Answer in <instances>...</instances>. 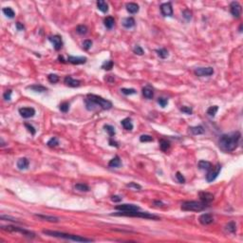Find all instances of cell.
<instances>
[{
    "label": "cell",
    "instance_id": "6da1fadb",
    "mask_svg": "<svg viewBox=\"0 0 243 243\" xmlns=\"http://www.w3.org/2000/svg\"><path fill=\"white\" fill-rule=\"evenodd\" d=\"M241 134L239 131L224 134L219 138V146L223 152H232L239 146Z\"/></svg>",
    "mask_w": 243,
    "mask_h": 243
},
{
    "label": "cell",
    "instance_id": "7a4b0ae2",
    "mask_svg": "<svg viewBox=\"0 0 243 243\" xmlns=\"http://www.w3.org/2000/svg\"><path fill=\"white\" fill-rule=\"evenodd\" d=\"M43 234L46 236H54V237H60V239H70L77 242H91L93 241L90 239H86V237H82L80 236L76 235H70V234H66V233L57 232V231H49V230H44Z\"/></svg>",
    "mask_w": 243,
    "mask_h": 243
},
{
    "label": "cell",
    "instance_id": "3957f363",
    "mask_svg": "<svg viewBox=\"0 0 243 243\" xmlns=\"http://www.w3.org/2000/svg\"><path fill=\"white\" fill-rule=\"evenodd\" d=\"M112 216H133V218H142V219H159L160 218L156 215L148 213V212H141L140 210L137 211H129L123 212L120 211L118 213L112 214Z\"/></svg>",
    "mask_w": 243,
    "mask_h": 243
},
{
    "label": "cell",
    "instance_id": "277c9868",
    "mask_svg": "<svg viewBox=\"0 0 243 243\" xmlns=\"http://www.w3.org/2000/svg\"><path fill=\"white\" fill-rule=\"evenodd\" d=\"M180 208L183 211H194V212H200L207 208V204L203 203L202 201H196V200H188L182 203Z\"/></svg>",
    "mask_w": 243,
    "mask_h": 243
},
{
    "label": "cell",
    "instance_id": "5b68a950",
    "mask_svg": "<svg viewBox=\"0 0 243 243\" xmlns=\"http://www.w3.org/2000/svg\"><path fill=\"white\" fill-rule=\"evenodd\" d=\"M86 99L92 101L98 106L102 107L103 109L108 110V109H110V108L112 107V103L110 101H108L106 99H104V98H102V97L98 96V95H95V94H87Z\"/></svg>",
    "mask_w": 243,
    "mask_h": 243
},
{
    "label": "cell",
    "instance_id": "8992f818",
    "mask_svg": "<svg viewBox=\"0 0 243 243\" xmlns=\"http://www.w3.org/2000/svg\"><path fill=\"white\" fill-rule=\"evenodd\" d=\"M2 229L5 230V231H9V232H15V233H20V234H22L23 236H26L28 237H33L35 236V234L30 231H28L24 228H20V227H16V226H11V225H8V226H2Z\"/></svg>",
    "mask_w": 243,
    "mask_h": 243
},
{
    "label": "cell",
    "instance_id": "52a82bcc",
    "mask_svg": "<svg viewBox=\"0 0 243 243\" xmlns=\"http://www.w3.org/2000/svg\"><path fill=\"white\" fill-rule=\"evenodd\" d=\"M220 170H221V165L220 164H216L213 169L209 170L207 176H206V180H207L208 182H214V180L218 178V176L219 175Z\"/></svg>",
    "mask_w": 243,
    "mask_h": 243
},
{
    "label": "cell",
    "instance_id": "ba28073f",
    "mask_svg": "<svg viewBox=\"0 0 243 243\" xmlns=\"http://www.w3.org/2000/svg\"><path fill=\"white\" fill-rule=\"evenodd\" d=\"M230 12L232 15L236 18H239L241 15V6L239 2L233 1L230 4Z\"/></svg>",
    "mask_w": 243,
    "mask_h": 243
},
{
    "label": "cell",
    "instance_id": "9c48e42d",
    "mask_svg": "<svg viewBox=\"0 0 243 243\" xmlns=\"http://www.w3.org/2000/svg\"><path fill=\"white\" fill-rule=\"evenodd\" d=\"M19 114L25 119L32 118L35 115V109L32 107H21L19 108Z\"/></svg>",
    "mask_w": 243,
    "mask_h": 243
},
{
    "label": "cell",
    "instance_id": "30bf717a",
    "mask_svg": "<svg viewBox=\"0 0 243 243\" xmlns=\"http://www.w3.org/2000/svg\"><path fill=\"white\" fill-rule=\"evenodd\" d=\"M214 73V69L209 66V68H198L195 69V74L199 77L204 76H211Z\"/></svg>",
    "mask_w": 243,
    "mask_h": 243
},
{
    "label": "cell",
    "instance_id": "8fae6325",
    "mask_svg": "<svg viewBox=\"0 0 243 243\" xmlns=\"http://www.w3.org/2000/svg\"><path fill=\"white\" fill-rule=\"evenodd\" d=\"M49 40L51 42V44L53 45L55 50H60L63 47V40L62 37L59 35H53V36H49Z\"/></svg>",
    "mask_w": 243,
    "mask_h": 243
},
{
    "label": "cell",
    "instance_id": "7c38bea8",
    "mask_svg": "<svg viewBox=\"0 0 243 243\" xmlns=\"http://www.w3.org/2000/svg\"><path fill=\"white\" fill-rule=\"evenodd\" d=\"M160 8H161V12L163 16H172L173 15V8L170 2L162 4Z\"/></svg>",
    "mask_w": 243,
    "mask_h": 243
},
{
    "label": "cell",
    "instance_id": "4fadbf2b",
    "mask_svg": "<svg viewBox=\"0 0 243 243\" xmlns=\"http://www.w3.org/2000/svg\"><path fill=\"white\" fill-rule=\"evenodd\" d=\"M86 61V57H84V56H69L68 57V62L72 65H82L85 64Z\"/></svg>",
    "mask_w": 243,
    "mask_h": 243
},
{
    "label": "cell",
    "instance_id": "5bb4252c",
    "mask_svg": "<svg viewBox=\"0 0 243 243\" xmlns=\"http://www.w3.org/2000/svg\"><path fill=\"white\" fill-rule=\"evenodd\" d=\"M116 210L129 212V211H137L140 210V207L135 204H120L116 206Z\"/></svg>",
    "mask_w": 243,
    "mask_h": 243
},
{
    "label": "cell",
    "instance_id": "9a60e30c",
    "mask_svg": "<svg viewBox=\"0 0 243 243\" xmlns=\"http://www.w3.org/2000/svg\"><path fill=\"white\" fill-rule=\"evenodd\" d=\"M199 220L200 222V224H202V225H209L211 223H213L214 218H213V216H212L211 214H202V215L199 216Z\"/></svg>",
    "mask_w": 243,
    "mask_h": 243
},
{
    "label": "cell",
    "instance_id": "2e32d148",
    "mask_svg": "<svg viewBox=\"0 0 243 243\" xmlns=\"http://www.w3.org/2000/svg\"><path fill=\"white\" fill-rule=\"evenodd\" d=\"M199 195L200 200L205 204H209L211 201H213V199H214L213 194L208 193V192H199Z\"/></svg>",
    "mask_w": 243,
    "mask_h": 243
},
{
    "label": "cell",
    "instance_id": "e0dca14e",
    "mask_svg": "<svg viewBox=\"0 0 243 243\" xmlns=\"http://www.w3.org/2000/svg\"><path fill=\"white\" fill-rule=\"evenodd\" d=\"M64 83L66 86H69L70 87H77L81 85V82L79 80L73 79L71 76H66L64 79Z\"/></svg>",
    "mask_w": 243,
    "mask_h": 243
},
{
    "label": "cell",
    "instance_id": "ac0fdd59",
    "mask_svg": "<svg viewBox=\"0 0 243 243\" xmlns=\"http://www.w3.org/2000/svg\"><path fill=\"white\" fill-rule=\"evenodd\" d=\"M122 24H123V27L126 28V29L133 28L134 26H135V19H134L133 17H126V18H123Z\"/></svg>",
    "mask_w": 243,
    "mask_h": 243
},
{
    "label": "cell",
    "instance_id": "d6986e66",
    "mask_svg": "<svg viewBox=\"0 0 243 243\" xmlns=\"http://www.w3.org/2000/svg\"><path fill=\"white\" fill-rule=\"evenodd\" d=\"M29 160L27 158H21L18 160L17 162V168L20 170H24V169H28L29 167Z\"/></svg>",
    "mask_w": 243,
    "mask_h": 243
},
{
    "label": "cell",
    "instance_id": "ffe728a7",
    "mask_svg": "<svg viewBox=\"0 0 243 243\" xmlns=\"http://www.w3.org/2000/svg\"><path fill=\"white\" fill-rule=\"evenodd\" d=\"M121 164H122V162H121L120 157L115 156L112 160H110L109 162H108V166L112 167V168H117V167H120Z\"/></svg>",
    "mask_w": 243,
    "mask_h": 243
},
{
    "label": "cell",
    "instance_id": "44dd1931",
    "mask_svg": "<svg viewBox=\"0 0 243 243\" xmlns=\"http://www.w3.org/2000/svg\"><path fill=\"white\" fill-rule=\"evenodd\" d=\"M126 7L127 12L129 13H132V14L133 13H137L139 12V10H140L139 5L136 4V3H127Z\"/></svg>",
    "mask_w": 243,
    "mask_h": 243
},
{
    "label": "cell",
    "instance_id": "7402d4cb",
    "mask_svg": "<svg viewBox=\"0 0 243 243\" xmlns=\"http://www.w3.org/2000/svg\"><path fill=\"white\" fill-rule=\"evenodd\" d=\"M27 89H30L32 91H35V92H45L48 90L46 86H41V85H32V86H27Z\"/></svg>",
    "mask_w": 243,
    "mask_h": 243
},
{
    "label": "cell",
    "instance_id": "603a6c76",
    "mask_svg": "<svg viewBox=\"0 0 243 243\" xmlns=\"http://www.w3.org/2000/svg\"><path fill=\"white\" fill-rule=\"evenodd\" d=\"M143 95L146 98V99H152L154 97V91L153 89L150 86H146L143 89Z\"/></svg>",
    "mask_w": 243,
    "mask_h": 243
},
{
    "label": "cell",
    "instance_id": "cb8c5ba5",
    "mask_svg": "<svg viewBox=\"0 0 243 243\" xmlns=\"http://www.w3.org/2000/svg\"><path fill=\"white\" fill-rule=\"evenodd\" d=\"M97 8H98V10H100V11L104 13L108 12V5L106 1H104V0H99V1H97Z\"/></svg>",
    "mask_w": 243,
    "mask_h": 243
},
{
    "label": "cell",
    "instance_id": "d4e9b609",
    "mask_svg": "<svg viewBox=\"0 0 243 243\" xmlns=\"http://www.w3.org/2000/svg\"><path fill=\"white\" fill-rule=\"evenodd\" d=\"M189 130L191 131V133H192L193 135H200V134L204 133V128H203V126H191V127H189Z\"/></svg>",
    "mask_w": 243,
    "mask_h": 243
},
{
    "label": "cell",
    "instance_id": "484cf974",
    "mask_svg": "<svg viewBox=\"0 0 243 243\" xmlns=\"http://www.w3.org/2000/svg\"><path fill=\"white\" fill-rule=\"evenodd\" d=\"M36 218L41 219L43 220H47V221H50V222H58L59 219L56 218V216H45V215H35Z\"/></svg>",
    "mask_w": 243,
    "mask_h": 243
},
{
    "label": "cell",
    "instance_id": "4316f807",
    "mask_svg": "<svg viewBox=\"0 0 243 243\" xmlns=\"http://www.w3.org/2000/svg\"><path fill=\"white\" fill-rule=\"evenodd\" d=\"M199 168L201 170L209 171V170L212 169V163L207 161H199Z\"/></svg>",
    "mask_w": 243,
    "mask_h": 243
},
{
    "label": "cell",
    "instance_id": "83f0119b",
    "mask_svg": "<svg viewBox=\"0 0 243 243\" xmlns=\"http://www.w3.org/2000/svg\"><path fill=\"white\" fill-rule=\"evenodd\" d=\"M121 125L123 126V127L126 129V130H132L133 129V125L131 123V120L129 118H126L121 122Z\"/></svg>",
    "mask_w": 243,
    "mask_h": 243
},
{
    "label": "cell",
    "instance_id": "f1b7e54d",
    "mask_svg": "<svg viewBox=\"0 0 243 243\" xmlns=\"http://www.w3.org/2000/svg\"><path fill=\"white\" fill-rule=\"evenodd\" d=\"M104 24H105V26H106V29H112L113 28V26H114V24H115V20H114V18H113L112 16H107V17H106L105 18V20H104Z\"/></svg>",
    "mask_w": 243,
    "mask_h": 243
},
{
    "label": "cell",
    "instance_id": "f546056e",
    "mask_svg": "<svg viewBox=\"0 0 243 243\" xmlns=\"http://www.w3.org/2000/svg\"><path fill=\"white\" fill-rule=\"evenodd\" d=\"M225 230L228 232V233H231V234H235L236 231V222L234 221H230L228 224L225 226Z\"/></svg>",
    "mask_w": 243,
    "mask_h": 243
},
{
    "label": "cell",
    "instance_id": "4dcf8cb0",
    "mask_svg": "<svg viewBox=\"0 0 243 243\" xmlns=\"http://www.w3.org/2000/svg\"><path fill=\"white\" fill-rule=\"evenodd\" d=\"M159 143H160V147H161L162 151H163V152L167 151L168 149L170 148V143L168 141H166V140L162 139Z\"/></svg>",
    "mask_w": 243,
    "mask_h": 243
},
{
    "label": "cell",
    "instance_id": "1f68e13d",
    "mask_svg": "<svg viewBox=\"0 0 243 243\" xmlns=\"http://www.w3.org/2000/svg\"><path fill=\"white\" fill-rule=\"evenodd\" d=\"M2 12H3V13H4L5 15H6L7 17H9V18H13V17H14V15H15V13H14V12H13V10L12 8H10V7L3 8Z\"/></svg>",
    "mask_w": 243,
    "mask_h": 243
},
{
    "label": "cell",
    "instance_id": "d6a6232c",
    "mask_svg": "<svg viewBox=\"0 0 243 243\" xmlns=\"http://www.w3.org/2000/svg\"><path fill=\"white\" fill-rule=\"evenodd\" d=\"M74 187L76 190L81 191V192H87V191L89 190V185H86L85 183H77V184H75Z\"/></svg>",
    "mask_w": 243,
    "mask_h": 243
},
{
    "label": "cell",
    "instance_id": "836d02e7",
    "mask_svg": "<svg viewBox=\"0 0 243 243\" xmlns=\"http://www.w3.org/2000/svg\"><path fill=\"white\" fill-rule=\"evenodd\" d=\"M156 52L158 54V56L162 59H165L168 56V51L166 49H156Z\"/></svg>",
    "mask_w": 243,
    "mask_h": 243
},
{
    "label": "cell",
    "instance_id": "e575fe53",
    "mask_svg": "<svg viewBox=\"0 0 243 243\" xmlns=\"http://www.w3.org/2000/svg\"><path fill=\"white\" fill-rule=\"evenodd\" d=\"M104 128H105V130L109 134V137L110 138H113L115 136V134H116V131H115V128L113 127L112 126H109V125H106L105 126H104Z\"/></svg>",
    "mask_w": 243,
    "mask_h": 243
},
{
    "label": "cell",
    "instance_id": "d590c367",
    "mask_svg": "<svg viewBox=\"0 0 243 243\" xmlns=\"http://www.w3.org/2000/svg\"><path fill=\"white\" fill-rule=\"evenodd\" d=\"M87 28H86V26H84V25H79V26H77V28H76V32L78 34L80 35H85L87 33Z\"/></svg>",
    "mask_w": 243,
    "mask_h": 243
},
{
    "label": "cell",
    "instance_id": "8d00e7d4",
    "mask_svg": "<svg viewBox=\"0 0 243 243\" xmlns=\"http://www.w3.org/2000/svg\"><path fill=\"white\" fill-rule=\"evenodd\" d=\"M219 110V106H210L208 109H207V114L210 116V117H215V115L216 114V112Z\"/></svg>",
    "mask_w": 243,
    "mask_h": 243
},
{
    "label": "cell",
    "instance_id": "74e56055",
    "mask_svg": "<svg viewBox=\"0 0 243 243\" xmlns=\"http://www.w3.org/2000/svg\"><path fill=\"white\" fill-rule=\"evenodd\" d=\"M58 144H59V141L56 137L51 138L49 141L47 143V146H49V147H55V146H57Z\"/></svg>",
    "mask_w": 243,
    "mask_h": 243
},
{
    "label": "cell",
    "instance_id": "f35d334b",
    "mask_svg": "<svg viewBox=\"0 0 243 243\" xmlns=\"http://www.w3.org/2000/svg\"><path fill=\"white\" fill-rule=\"evenodd\" d=\"M113 65H114V63H113L111 60L106 61L105 63L102 65V69H106V70H110L113 68Z\"/></svg>",
    "mask_w": 243,
    "mask_h": 243
},
{
    "label": "cell",
    "instance_id": "ab89813d",
    "mask_svg": "<svg viewBox=\"0 0 243 243\" xmlns=\"http://www.w3.org/2000/svg\"><path fill=\"white\" fill-rule=\"evenodd\" d=\"M59 108H60V110L62 112L66 113V112H68L69 109V104L68 102H64V103H62V104L59 106Z\"/></svg>",
    "mask_w": 243,
    "mask_h": 243
},
{
    "label": "cell",
    "instance_id": "60d3db41",
    "mask_svg": "<svg viewBox=\"0 0 243 243\" xmlns=\"http://www.w3.org/2000/svg\"><path fill=\"white\" fill-rule=\"evenodd\" d=\"M140 141L142 143H149V142H153L154 139L150 135H142L140 137Z\"/></svg>",
    "mask_w": 243,
    "mask_h": 243
},
{
    "label": "cell",
    "instance_id": "b9f144b4",
    "mask_svg": "<svg viewBox=\"0 0 243 243\" xmlns=\"http://www.w3.org/2000/svg\"><path fill=\"white\" fill-rule=\"evenodd\" d=\"M48 80L51 83V84H55L59 81V76L56 74H49L48 76Z\"/></svg>",
    "mask_w": 243,
    "mask_h": 243
},
{
    "label": "cell",
    "instance_id": "7bdbcfd3",
    "mask_svg": "<svg viewBox=\"0 0 243 243\" xmlns=\"http://www.w3.org/2000/svg\"><path fill=\"white\" fill-rule=\"evenodd\" d=\"M122 93L125 95H132V94H136V90L134 89H121Z\"/></svg>",
    "mask_w": 243,
    "mask_h": 243
},
{
    "label": "cell",
    "instance_id": "ee69618b",
    "mask_svg": "<svg viewBox=\"0 0 243 243\" xmlns=\"http://www.w3.org/2000/svg\"><path fill=\"white\" fill-rule=\"evenodd\" d=\"M92 46V41L91 40H85L84 42H83V49L85 50H89Z\"/></svg>",
    "mask_w": 243,
    "mask_h": 243
},
{
    "label": "cell",
    "instance_id": "f6af8a7d",
    "mask_svg": "<svg viewBox=\"0 0 243 243\" xmlns=\"http://www.w3.org/2000/svg\"><path fill=\"white\" fill-rule=\"evenodd\" d=\"M158 104L162 107H165L168 105V100L166 99V98L161 97V98H159V99H158Z\"/></svg>",
    "mask_w": 243,
    "mask_h": 243
},
{
    "label": "cell",
    "instance_id": "bcb514c9",
    "mask_svg": "<svg viewBox=\"0 0 243 243\" xmlns=\"http://www.w3.org/2000/svg\"><path fill=\"white\" fill-rule=\"evenodd\" d=\"M179 110L182 112H183V113H185V114H188V115H191L193 113V109L189 106H182V107L179 108Z\"/></svg>",
    "mask_w": 243,
    "mask_h": 243
},
{
    "label": "cell",
    "instance_id": "7dc6e473",
    "mask_svg": "<svg viewBox=\"0 0 243 243\" xmlns=\"http://www.w3.org/2000/svg\"><path fill=\"white\" fill-rule=\"evenodd\" d=\"M182 15L187 21H189V20H191V18H192V13H191L189 10H184L182 12Z\"/></svg>",
    "mask_w": 243,
    "mask_h": 243
},
{
    "label": "cell",
    "instance_id": "c3c4849f",
    "mask_svg": "<svg viewBox=\"0 0 243 243\" xmlns=\"http://www.w3.org/2000/svg\"><path fill=\"white\" fill-rule=\"evenodd\" d=\"M12 93H13V91L11 89L6 90L4 94H3V98L6 101H11V99H12Z\"/></svg>",
    "mask_w": 243,
    "mask_h": 243
},
{
    "label": "cell",
    "instance_id": "681fc988",
    "mask_svg": "<svg viewBox=\"0 0 243 243\" xmlns=\"http://www.w3.org/2000/svg\"><path fill=\"white\" fill-rule=\"evenodd\" d=\"M176 178H177L178 182L179 183H184L185 182V178L183 177L182 174L180 173V172H177V173H176Z\"/></svg>",
    "mask_w": 243,
    "mask_h": 243
},
{
    "label": "cell",
    "instance_id": "f907efd6",
    "mask_svg": "<svg viewBox=\"0 0 243 243\" xmlns=\"http://www.w3.org/2000/svg\"><path fill=\"white\" fill-rule=\"evenodd\" d=\"M133 51H134V53H136L138 55H143V49L140 46H138V45L134 47Z\"/></svg>",
    "mask_w": 243,
    "mask_h": 243
},
{
    "label": "cell",
    "instance_id": "816d5d0a",
    "mask_svg": "<svg viewBox=\"0 0 243 243\" xmlns=\"http://www.w3.org/2000/svg\"><path fill=\"white\" fill-rule=\"evenodd\" d=\"M126 186L129 188H134L136 190H141L142 189V186L140 184H138V183H136V182H130V183L126 184Z\"/></svg>",
    "mask_w": 243,
    "mask_h": 243
},
{
    "label": "cell",
    "instance_id": "f5cc1de1",
    "mask_svg": "<svg viewBox=\"0 0 243 243\" xmlns=\"http://www.w3.org/2000/svg\"><path fill=\"white\" fill-rule=\"evenodd\" d=\"M0 219H1L2 220L7 219V220H10V221H13V222H17V223H20V221H19V220H17V219H15L12 218V216H0Z\"/></svg>",
    "mask_w": 243,
    "mask_h": 243
},
{
    "label": "cell",
    "instance_id": "db71d44e",
    "mask_svg": "<svg viewBox=\"0 0 243 243\" xmlns=\"http://www.w3.org/2000/svg\"><path fill=\"white\" fill-rule=\"evenodd\" d=\"M25 126L28 128V130L32 133V135H35V133H36V130L34 129V127L32 126V125H30V123H25Z\"/></svg>",
    "mask_w": 243,
    "mask_h": 243
},
{
    "label": "cell",
    "instance_id": "11a10c76",
    "mask_svg": "<svg viewBox=\"0 0 243 243\" xmlns=\"http://www.w3.org/2000/svg\"><path fill=\"white\" fill-rule=\"evenodd\" d=\"M111 200L114 201V202H120L122 200V198L119 197V196H112L111 197Z\"/></svg>",
    "mask_w": 243,
    "mask_h": 243
},
{
    "label": "cell",
    "instance_id": "9f6ffc18",
    "mask_svg": "<svg viewBox=\"0 0 243 243\" xmlns=\"http://www.w3.org/2000/svg\"><path fill=\"white\" fill-rule=\"evenodd\" d=\"M15 26H16V29H17L18 30H23L25 29L24 25H22L20 22H17L16 24H15Z\"/></svg>",
    "mask_w": 243,
    "mask_h": 243
},
{
    "label": "cell",
    "instance_id": "6f0895ef",
    "mask_svg": "<svg viewBox=\"0 0 243 243\" xmlns=\"http://www.w3.org/2000/svg\"><path fill=\"white\" fill-rule=\"evenodd\" d=\"M109 144L110 146H115V147H118L119 146H118V143H116V142H113L112 141V138H110V140H109Z\"/></svg>",
    "mask_w": 243,
    "mask_h": 243
},
{
    "label": "cell",
    "instance_id": "680465c9",
    "mask_svg": "<svg viewBox=\"0 0 243 243\" xmlns=\"http://www.w3.org/2000/svg\"><path fill=\"white\" fill-rule=\"evenodd\" d=\"M154 203H155V204H158V206H162V205H163L162 201H157V200H155V201H154Z\"/></svg>",
    "mask_w": 243,
    "mask_h": 243
}]
</instances>
